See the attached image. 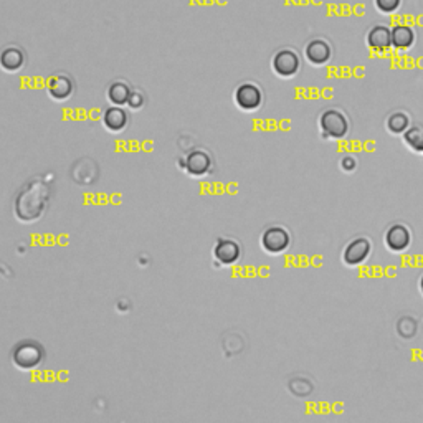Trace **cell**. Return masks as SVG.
<instances>
[{
	"mask_svg": "<svg viewBox=\"0 0 423 423\" xmlns=\"http://www.w3.org/2000/svg\"><path fill=\"white\" fill-rule=\"evenodd\" d=\"M415 42V32L408 25H397L392 28V47L397 50H407Z\"/></svg>",
	"mask_w": 423,
	"mask_h": 423,
	"instance_id": "e0dca14e",
	"label": "cell"
},
{
	"mask_svg": "<svg viewBox=\"0 0 423 423\" xmlns=\"http://www.w3.org/2000/svg\"><path fill=\"white\" fill-rule=\"evenodd\" d=\"M133 93L131 86L124 81H114L108 86V91H106V98L113 106H124L128 105L129 96Z\"/></svg>",
	"mask_w": 423,
	"mask_h": 423,
	"instance_id": "2e32d148",
	"label": "cell"
},
{
	"mask_svg": "<svg viewBox=\"0 0 423 423\" xmlns=\"http://www.w3.org/2000/svg\"><path fill=\"white\" fill-rule=\"evenodd\" d=\"M184 171L192 177H202L210 174L212 171V157L207 150L203 149H196L191 150L182 162Z\"/></svg>",
	"mask_w": 423,
	"mask_h": 423,
	"instance_id": "52a82bcc",
	"label": "cell"
},
{
	"mask_svg": "<svg viewBox=\"0 0 423 423\" xmlns=\"http://www.w3.org/2000/svg\"><path fill=\"white\" fill-rule=\"evenodd\" d=\"M144 103H145V98H144V95L141 93V91H133V93H131L129 101H128V106L131 109L138 111V109L143 108Z\"/></svg>",
	"mask_w": 423,
	"mask_h": 423,
	"instance_id": "44dd1931",
	"label": "cell"
},
{
	"mask_svg": "<svg viewBox=\"0 0 423 423\" xmlns=\"http://www.w3.org/2000/svg\"><path fill=\"white\" fill-rule=\"evenodd\" d=\"M43 357V351L40 346H37L35 342L30 344H23V346H18L13 352V364L16 367L22 369V371H30V369L37 367L40 364Z\"/></svg>",
	"mask_w": 423,
	"mask_h": 423,
	"instance_id": "9c48e42d",
	"label": "cell"
},
{
	"mask_svg": "<svg viewBox=\"0 0 423 423\" xmlns=\"http://www.w3.org/2000/svg\"><path fill=\"white\" fill-rule=\"evenodd\" d=\"M420 291H422V294H423V275H422V278H420Z\"/></svg>",
	"mask_w": 423,
	"mask_h": 423,
	"instance_id": "603a6c76",
	"label": "cell"
},
{
	"mask_svg": "<svg viewBox=\"0 0 423 423\" xmlns=\"http://www.w3.org/2000/svg\"><path fill=\"white\" fill-rule=\"evenodd\" d=\"M383 242H386V246L388 248V251L402 253L410 246L412 233L405 225L397 223V225L388 227L386 235H383Z\"/></svg>",
	"mask_w": 423,
	"mask_h": 423,
	"instance_id": "30bf717a",
	"label": "cell"
},
{
	"mask_svg": "<svg viewBox=\"0 0 423 423\" xmlns=\"http://www.w3.org/2000/svg\"><path fill=\"white\" fill-rule=\"evenodd\" d=\"M27 55L20 47L8 45L0 52V68L7 73H17L25 68Z\"/></svg>",
	"mask_w": 423,
	"mask_h": 423,
	"instance_id": "7c38bea8",
	"label": "cell"
},
{
	"mask_svg": "<svg viewBox=\"0 0 423 423\" xmlns=\"http://www.w3.org/2000/svg\"><path fill=\"white\" fill-rule=\"evenodd\" d=\"M319 128L323 131L326 138L330 139H341L347 134L349 123L341 111L338 109H328L324 111L323 116L319 119Z\"/></svg>",
	"mask_w": 423,
	"mask_h": 423,
	"instance_id": "7a4b0ae2",
	"label": "cell"
},
{
	"mask_svg": "<svg viewBox=\"0 0 423 423\" xmlns=\"http://www.w3.org/2000/svg\"><path fill=\"white\" fill-rule=\"evenodd\" d=\"M129 114L121 106H111L103 113V126L109 133L118 134L128 128Z\"/></svg>",
	"mask_w": 423,
	"mask_h": 423,
	"instance_id": "4fadbf2b",
	"label": "cell"
},
{
	"mask_svg": "<svg viewBox=\"0 0 423 423\" xmlns=\"http://www.w3.org/2000/svg\"><path fill=\"white\" fill-rule=\"evenodd\" d=\"M233 100L242 111H256L263 103V93L255 83H242L235 90Z\"/></svg>",
	"mask_w": 423,
	"mask_h": 423,
	"instance_id": "5b68a950",
	"label": "cell"
},
{
	"mask_svg": "<svg viewBox=\"0 0 423 423\" xmlns=\"http://www.w3.org/2000/svg\"><path fill=\"white\" fill-rule=\"evenodd\" d=\"M48 198H50L48 184L40 181V179L25 184L22 191L17 193L16 202H13L17 220L22 223L37 222L45 213Z\"/></svg>",
	"mask_w": 423,
	"mask_h": 423,
	"instance_id": "6da1fadb",
	"label": "cell"
},
{
	"mask_svg": "<svg viewBox=\"0 0 423 423\" xmlns=\"http://www.w3.org/2000/svg\"><path fill=\"white\" fill-rule=\"evenodd\" d=\"M304 55L311 65H326L330 60V47L324 40H311L304 48Z\"/></svg>",
	"mask_w": 423,
	"mask_h": 423,
	"instance_id": "5bb4252c",
	"label": "cell"
},
{
	"mask_svg": "<svg viewBox=\"0 0 423 423\" xmlns=\"http://www.w3.org/2000/svg\"><path fill=\"white\" fill-rule=\"evenodd\" d=\"M47 93L56 103H65L75 93V83L66 73H55L47 80Z\"/></svg>",
	"mask_w": 423,
	"mask_h": 423,
	"instance_id": "3957f363",
	"label": "cell"
},
{
	"mask_svg": "<svg viewBox=\"0 0 423 423\" xmlns=\"http://www.w3.org/2000/svg\"><path fill=\"white\" fill-rule=\"evenodd\" d=\"M372 253V243L369 238H354L346 245L342 251V261L347 266H359L366 263Z\"/></svg>",
	"mask_w": 423,
	"mask_h": 423,
	"instance_id": "8992f818",
	"label": "cell"
},
{
	"mask_svg": "<svg viewBox=\"0 0 423 423\" xmlns=\"http://www.w3.org/2000/svg\"><path fill=\"white\" fill-rule=\"evenodd\" d=\"M400 4L402 0H376L377 8L383 13H393L395 11H398Z\"/></svg>",
	"mask_w": 423,
	"mask_h": 423,
	"instance_id": "ffe728a7",
	"label": "cell"
},
{
	"mask_svg": "<svg viewBox=\"0 0 423 423\" xmlns=\"http://www.w3.org/2000/svg\"><path fill=\"white\" fill-rule=\"evenodd\" d=\"M367 45L376 53H383L392 47V30L386 25L374 27L367 35Z\"/></svg>",
	"mask_w": 423,
	"mask_h": 423,
	"instance_id": "9a60e30c",
	"label": "cell"
},
{
	"mask_svg": "<svg viewBox=\"0 0 423 423\" xmlns=\"http://www.w3.org/2000/svg\"><path fill=\"white\" fill-rule=\"evenodd\" d=\"M408 126H410V121H408V116L405 113H393L387 121V129L393 134L405 133Z\"/></svg>",
	"mask_w": 423,
	"mask_h": 423,
	"instance_id": "ac0fdd59",
	"label": "cell"
},
{
	"mask_svg": "<svg viewBox=\"0 0 423 423\" xmlns=\"http://www.w3.org/2000/svg\"><path fill=\"white\" fill-rule=\"evenodd\" d=\"M341 165H342V169H346V171L351 172L354 169V165H356V160H352V157H344Z\"/></svg>",
	"mask_w": 423,
	"mask_h": 423,
	"instance_id": "7402d4cb",
	"label": "cell"
},
{
	"mask_svg": "<svg viewBox=\"0 0 423 423\" xmlns=\"http://www.w3.org/2000/svg\"><path fill=\"white\" fill-rule=\"evenodd\" d=\"M291 245V235L283 227H270L261 235V246L270 255L285 253Z\"/></svg>",
	"mask_w": 423,
	"mask_h": 423,
	"instance_id": "277c9868",
	"label": "cell"
},
{
	"mask_svg": "<svg viewBox=\"0 0 423 423\" xmlns=\"http://www.w3.org/2000/svg\"><path fill=\"white\" fill-rule=\"evenodd\" d=\"M403 134L408 148L423 154V131L420 128H408Z\"/></svg>",
	"mask_w": 423,
	"mask_h": 423,
	"instance_id": "d6986e66",
	"label": "cell"
},
{
	"mask_svg": "<svg viewBox=\"0 0 423 423\" xmlns=\"http://www.w3.org/2000/svg\"><path fill=\"white\" fill-rule=\"evenodd\" d=\"M242 255V248L235 240H230V238H220L213 246V256L220 265L230 266L235 265L238 260H240Z\"/></svg>",
	"mask_w": 423,
	"mask_h": 423,
	"instance_id": "8fae6325",
	"label": "cell"
},
{
	"mask_svg": "<svg viewBox=\"0 0 423 423\" xmlns=\"http://www.w3.org/2000/svg\"><path fill=\"white\" fill-rule=\"evenodd\" d=\"M271 66L276 75L286 80V78H293L299 71L301 61L293 50H281L273 56Z\"/></svg>",
	"mask_w": 423,
	"mask_h": 423,
	"instance_id": "ba28073f",
	"label": "cell"
}]
</instances>
